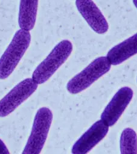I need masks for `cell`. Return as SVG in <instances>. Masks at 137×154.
<instances>
[{"label":"cell","mask_w":137,"mask_h":154,"mask_svg":"<svg viewBox=\"0 0 137 154\" xmlns=\"http://www.w3.org/2000/svg\"><path fill=\"white\" fill-rule=\"evenodd\" d=\"M31 35L22 29L14 34L10 43L0 58V79L8 78L13 72L29 47Z\"/></svg>","instance_id":"6da1fadb"},{"label":"cell","mask_w":137,"mask_h":154,"mask_svg":"<svg viewBox=\"0 0 137 154\" xmlns=\"http://www.w3.org/2000/svg\"><path fill=\"white\" fill-rule=\"evenodd\" d=\"M72 51V45L70 41L63 40L60 42L37 66L31 78L37 84L45 82L66 61Z\"/></svg>","instance_id":"7a4b0ae2"},{"label":"cell","mask_w":137,"mask_h":154,"mask_svg":"<svg viewBox=\"0 0 137 154\" xmlns=\"http://www.w3.org/2000/svg\"><path fill=\"white\" fill-rule=\"evenodd\" d=\"M53 113L46 107L39 108L35 115L31 131L22 154H39L40 153L52 123Z\"/></svg>","instance_id":"3957f363"},{"label":"cell","mask_w":137,"mask_h":154,"mask_svg":"<svg viewBox=\"0 0 137 154\" xmlns=\"http://www.w3.org/2000/svg\"><path fill=\"white\" fill-rule=\"evenodd\" d=\"M110 67L111 64L106 57L97 58L68 81L66 85L68 91L71 94L83 91L107 73Z\"/></svg>","instance_id":"277c9868"},{"label":"cell","mask_w":137,"mask_h":154,"mask_svg":"<svg viewBox=\"0 0 137 154\" xmlns=\"http://www.w3.org/2000/svg\"><path fill=\"white\" fill-rule=\"evenodd\" d=\"M38 84L32 78H26L15 85L0 100V117H5L14 111L37 89Z\"/></svg>","instance_id":"5b68a950"},{"label":"cell","mask_w":137,"mask_h":154,"mask_svg":"<svg viewBox=\"0 0 137 154\" xmlns=\"http://www.w3.org/2000/svg\"><path fill=\"white\" fill-rule=\"evenodd\" d=\"M133 91L129 87L121 88L113 96L101 114V120L107 126H112L118 120L130 102Z\"/></svg>","instance_id":"8992f818"},{"label":"cell","mask_w":137,"mask_h":154,"mask_svg":"<svg viewBox=\"0 0 137 154\" xmlns=\"http://www.w3.org/2000/svg\"><path fill=\"white\" fill-rule=\"evenodd\" d=\"M109 126L100 119L95 122L74 143L73 154H86L95 146L107 134Z\"/></svg>","instance_id":"52a82bcc"},{"label":"cell","mask_w":137,"mask_h":154,"mask_svg":"<svg viewBox=\"0 0 137 154\" xmlns=\"http://www.w3.org/2000/svg\"><path fill=\"white\" fill-rule=\"evenodd\" d=\"M77 8L89 26L98 34H104L109 29L108 23L92 0H76Z\"/></svg>","instance_id":"ba28073f"},{"label":"cell","mask_w":137,"mask_h":154,"mask_svg":"<svg viewBox=\"0 0 137 154\" xmlns=\"http://www.w3.org/2000/svg\"><path fill=\"white\" fill-rule=\"evenodd\" d=\"M137 54V33L112 48L106 58L111 65H118Z\"/></svg>","instance_id":"9c48e42d"},{"label":"cell","mask_w":137,"mask_h":154,"mask_svg":"<svg viewBox=\"0 0 137 154\" xmlns=\"http://www.w3.org/2000/svg\"><path fill=\"white\" fill-rule=\"evenodd\" d=\"M39 0H20L18 23L21 29L30 31L35 25Z\"/></svg>","instance_id":"30bf717a"},{"label":"cell","mask_w":137,"mask_h":154,"mask_svg":"<svg viewBox=\"0 0 137 154\" xmlns=\"http://www.w3.org/2000/svg\"><path fill=\"white\" fill-rule=\"evenodd\" d=\"M121 153H137V135L130 128H125L121 132L119 141Z\"/></svg>","instance_id":"8fae6325"},{"label":"cell","mask_w":137,"mask_h":154,"mask_svg":"<svg viewBox=\"0 0 137 154\" xmlns=\"http://www.w3.org/2000/svg\"><path fill=\"white\" fill-rule=\"evenodd\" d=\"M0 153H6L8 154L10 153L8 150L7 149L6 146L4 143V142L0 139Z\"/></svg>","instance_id":"7c38bea8"},{"label":"cell","mask_w":137,"mask_h":154,"mask_svg":"<svg viewBox=\"0 0 137 154\" xmlns=\"http://www.w3.org/2000/svg\"><path fill=\"white\" fill-rule=\"evenodd\" d=\"M133 2L135 6V7H136V8H137V0H133Z\"/></svg>","instance_id":"4fadbf2b"}]
</instances>
